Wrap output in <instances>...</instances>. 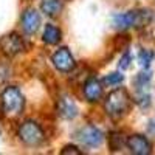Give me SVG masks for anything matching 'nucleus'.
Returning a JSON list of instances; mask_svg holds the SVG:
<instances>
[{
  "label": "nucleus",
  "mask_w": 155,
  "mask_h": 155,
  "mask_svg": "<svg viewBox=\"0 0 155 155\" xmlns=\"http://www.w3.org/2000/svg\"><path fill=\"white\" fill-rule=\"evenodd\" d=\"M130 109H132V98L123 87H116L115 90H112L104 101V112L112 120L123 118L124 115L130 112Z\"/></svg>",
  "instance_id": "f257e3e1"
},
{
  "label": "nucleus",
  "mask_w": 155,
  "mask_h": 155,
  "mask_svg": "<svg viewBox=\"0 0 155 155\" xmlns=\"http://www.w3.org/2000/svg\"><path fill=\"white\" fill-rule=\"evenodd\" d=\"M153 19L152 11L149 9H129L113 16V27L120 31H127L130 28H141L149 25Z\"/></svg>",
  "instance_id": "f03ea898"
},
{
  "label": "nucleus",
  "mask_w": 155,
  "mask_h": 155,
  "mask_svg": "<svg viewBox=\"0 0 155 155\" xmlns=\"http://www.w3.org/2000/svg\"><path fill=\"white\" fill-rule=\"evenodd\" d=\"M0 106L6 116H19L25 109V98L20 88L16 85H8L0 95Z\"/></svg>",
  "instance_id": "7ed1b4c3"
},
{
  "label": "nucleus",
  "mask_w": 155,
  "mask_h": 155,
  "mask_svg": "<svg viewBox=\"0 0 155 155\" xmlns=\"http://www.w3.org/2000/svg\"><path fill=\"white\" fill-rule=\"evenodd\" d=\"M17 135H19L22 143L30 146V147H37V146H41L45 141V134L42 130V127L39 126L36 121H31V120L23 121L19 126Z\"/></svg>",
  "instance_id": "20e7f679"
},
{
  "label": "nucleus",
  "mask_w": 155,
  "mask_h": 155,
  "mask_svg": "<svg viewBox=\"0 0 155 155\" xmlns=\"http://www.w3.org/2000/svg\"><path fill=\"white\" fill-rule=\"evenodd\" d=\"M74 138L82 146L93 149V147H99L102 144V141H104V132L93 124H87L74 134Z\"/></svg>",
  "instance_id": "39448f33"
},
{
  "label": "nucleus",
  "mask_w": 155,
  "mask_h": 155,
  "mask_svg": "<svg viewBox=\"0 0 155 155\" xmlns=\"http://www.w3.org/2000/svg\"><path fill=\"white\" fill-rule=\"evenodd\" d=\"M25 50H27V44L17 33H9L0 39V51L8 58H16Z\"/></svg>",
  "instance_id": "423d86ee"
},
{
  "label": "nucleus",
  "mask_w": 155,
  "mask_h": 155,
  "mask_svg": "<svg viewBox=\"0 0 155 155\" xmlns=\"http://www.w3.org/2000/svg\"><path fill=\"white\" fill-rule=\"evenodd\" d=\"M51 62H53L54 68L61 73H70L76 67V61L71 56L70 50L67 47H62V48L56 50L53 53V56H51Z\"/></svg>",
  "instance_id": "0eeeda50"
},
{
  "label": "nucleus",
  "mask_w": 155,
  "mask_h": 155,
  "mask_svg": "<svg viewBox=\"0 0 155 155\" xmlns=\"http://www.w3.org/2000/svg\"><path fill=\"white\" fill-rule=\"evenodd\" d=\"M126 147L134 155H149L152 152L150 141L144 135H140V134H134L130 137H127Z\"/></svg>",
  "instance_id": "6e6552de"
},
{
  "label": "nucleus",
  "mask_w": 155,
  "mask_h": 155,
  "mask_svg": "<svg viewBox=\"0 0 155 155\" xmlns=\"http://www.w3.org/2000/svg\"><path fill=\"white\" fill-rule=\"evenodd\" d=\"M82 95L87 102H92V104L98 102L102 98V82L95 76L87 78L82 85Z\"/></svg>",
  "instance_id": "1a4fd4ad"
},
{
  "label": "nucleus",
  "mask_w": 155,
  "mask_h": 155,
  "mask_svg": "<svg viewBox=\"0 0 155 155\" xmlns=\"http://www.w3.org/2000/svg\"><path fill=\"white\" fill-rule=\"evenodd\" d=\"M41 14H39V11L34 9V8H28L23 11V14L20 17V25L23 31L27 33L28 36H33L37 33L39 27H41Z\"/></svg>",
  "instance_id": "9d476101"
},
{
  "label": "nucleus",
  "mask_w": 155,
  "mask_h": 155,
  "mask_svg": "<svg viewBox=\"0 0 155 155\" xmlns=\"http://www.w3.org/2000/svg\"><path fill=\"white\" fill-rule=\"evenodd\" d=\"M56 110L62 120H73L78 116V106L74 104V101L70 96H65V95L59 98Z\"/></svg>",
  "instance_id": "9b49d317"
},
{
  "label": "nucleus",
  "mask_w": 155,
  "mask_h": 155,
  "mask_svg": "<svg viewBox=\"0 0 155 155\" xmlns=\"http://www.w3.org/2000/svg\"><path fill=\"white\" fill-rule=\"evenodd\" d=\"M64 9V0H42L41 11L48 17H58Z\"/></svg>",
  "instance_id": "f8f14e48"
},
{
  "label": "nucleus",
  "mask_w": 155,
  "mask_h": 155,
  "mask_svg": "<svg viewBox=\"0 0 155 155\" xmlns=\"http://www.w3.org/2000/svg\"><path fill=\"white\" fill-rule=\"evenodd\" d=\"M61 39H62V31L54 27V25H45V28H44V33H42V41L47 44V45H58L61 42Z\"/></svg>",
  "instance_id": "ddd939ff"
},
{
  "label": "nucleus",
  "mask_w": 155,
  "mask_h": 155,
  "mask_svg": "<svg viewBox=\"0 0 155 155\" xmlns=\"http://www.w3.org/2000/svg\"><path fill=\"white\" fill-rule=\"evenodd\" d=\"M126 137L121 134V132H112L110 137H109V147L112 152H116V150H121L123 147H126Z\"/></svg>",
  "instance_id": "4468645a"
},
{
  "label": "nucleus",
  "mask_w": 155,
  "mask_h": 155,
  "mask_svg": "<svg viewBox=\"0 0 155 155\" xmlns=\"http://www.w3.org/2000/svg\"><path fill=\"white\" fill-rule=\"evenodd\" d=\"M155 58V53L152 50H147V48H141L138 51V62H140V65L143 67L144 70L150 68V64Z\"/></svg>",
  "instance_id": "2eb2a0df"
},
{
  "label": "nucleus",
  "mask_w": 155,
  "mask_h": 155,
  "mask_svg": "<svg viewBox=\"0 0 155 155\" xmlns=\"http://www.w3.org/2000/svg\"><path fill=\"white\" fill-rule=\"evenodd\" d=\"M102 85L106 87H118L124 82V76L120 73V71H115V73H109L102 78Z\"/></svg>",
  "instance_id": "dca6fc26"
},
{
  "label": "nucleus",
  "mask_w": 155,
  "mask_h": 155,
  "mask_svg": "<svg viewBox=\"0 0 155 155\" xmlns=\"http://www.w3.org/2000/svg\"><path fill=\"white\" fill-rule=\"evenodd\" d=\"M130 62H132V53L127 50L126 53L123 54V58L120 59V64H118L120 70H127L129 67H130Z\"/></svg>",
  "instance_id": "f3484780"
},
{
  "label": "nucleus",
  "mask_w": 155,
  "mask_h": 155,
  "mask_svg": "<svg viewBox=\"0 0 155 155\" xmlns=\"http://www.w3.org/2000/svg\"><path fill=\"white\" fill-rule=\"evenodd\" d=\"M62 153H70V155H81L82 152L79 150V147H76V146H65V147H62Z\"/></svg>",
  "instance_id": "a211bd4d"
},
{
  "label": "nucleus",
  "mask_w": 155,
  "mask_h": 155,
  "mask_svg": "<svg viewBox=\"0 0 155 155\" xmlns=\"http://www.w3.org/2000/svg\"><path fill=\"white\" fill-rule=\"evenodd\" d=\"M8 78H9V70L5 65H0V82L6 81Z\"/></svg>",
  "instance_id": "6ab92c4d"
},
{
  "label": "nucleus",
  "mask_w": 155,
  "mask_h": 155,
  "mask_svg": "<svg viewBox=\"0 0 155 155\" xmlns=\"http://www.w3.org/2000/svg\"><path fill=\"white\" fill-rule=\"evenodd\" d=\"M149 134H152V135H155V120H152L150 123H149Z\"/></svg>",
  "instance_id": "aec40b11"
}]
</instances>
